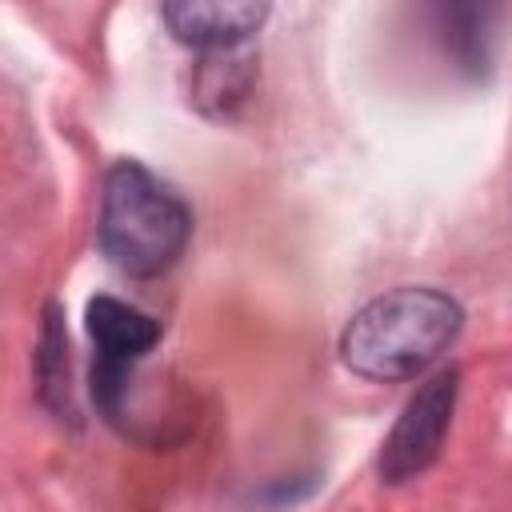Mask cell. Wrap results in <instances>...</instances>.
Here are the masks:
<instances>
[{"label": "cell", "mask_w": 512, "mask_h": 512, "mask_svg": "<svg viewBox=\"0 0 512 512\" xmlns=\"http://www.w3.org/2000/svg\"><path fill=\"white\" fill-rule=\"evenodd\" d=\"M460 324L464 312L452 296L436 288H396L348 320L340 360L364 380H412L452 348Z\"/></svg>", "instance_id": "cell-1"}, {"label": "cell", "mask_w": 512, "mask_h": 512, "mask_svg": "<svg viewBox=\"0 0 512 512\" xmlns=\"http://www.w3.org/2000/svg\"><path fill=\"white\" fill-rule=\"evenodd\" d=\"M96 236L104 256L128 276H160L172 268L192 236L184 200L160 184L144 164L120 160L104 176Z\"/></svg>", "instance_id": "cell-2"}, {"label": "cell", "mask_w": 512, "mask_h": 512, "mask_svg": "<svg viewBox=\"0 0 512 512\" xmlns=\"http://www.w3.org/2000/svg\"><path fill=\"white\" fill-rule=\"evenodd\" d=\"M456 392H460V372L440 368L404 404L400 420L392 424V432L380 448V476L388 484H404V480L420 476L440 456L452 412H456Z\"/></svg>", "instance_id": "cell-3"}, {"label": "cell", "mask_w": 512, "mask_h": 512, "mask_svg": "<svg viewBox=\"0 0 512 512\" xmlns=\"http://www.w3.org/2000/svg\"><path fill=\"white\" fill-rule=\"evenodd\" d=\"M268 16V4L252 0H180L164 4V24L180 44L200 52H232Z\"/></svg>", "instance_id": "cell-4"}, {"label": "cell", "mask_w": 512, "mask_h": 512, "mask_svg": "<svg viewBox=\"0 0 512 512\" xmlns=\"http://www.w3.org/2000/svg\"><path fill=\"white\" fill-rule=\"evenodd\" d=\"M88 336L96 344V372H132L160 344V324L116 296H96L88 300Z\"/></svg>", "instance_id": "cell-5"}, {"label": "cell", "mask_w": 512, "mask_h": 512, "mask_svg": "<svg viewBox=\"0 0 512 512\" xmlns=\"http://www.w3.org/2000/svg\"><path fill=\"white\" fill-rule=\"evenodd\" d=\"M36 376H40V396H44V404L56 408V412H64V408H68V336H64L60 316H56L52 304H48V312H44Z\"/></svg>", "instance_id": "cell-6"}, {"label": "cell", "mask_w": 512, "mask_h": 512, "mask_svg": "<svg viewBox=\"0 0 512 512\" xmlns=\"http://www.w3.org/2000/svg\"><path fill=\"white\" fill-rule=\"evenodd\" d=\"M440 20H444V44L460 60V68L480 72L484 60H488V48H484V20H488V12L484 8H444Z\"/></svg>", "instance_id": "cell-7"}]
</instances>
